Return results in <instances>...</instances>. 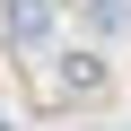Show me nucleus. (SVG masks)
Instances as JSON below:
<instances>
[{"label":"nucleus","mask_w":131,"mask_h":131,"mask_svg":"<svg viewBox=\"0 0 131 131\" xmlns=\"http://www.w3.org/2000/svg\"><path fill=\"white\" fill-rule=\"evenodd\" d=\"M105 88H114L105 44H70V52H52V61H44V105H96Z\"/></svg>","instance_id":"nucleus-1"},{"label":"nucleus","mask_w":131,"mask_h":131,"mask_svg":"<svg viewBox=\"0 0 131 131\" xmlns=\"http://www.w3.org/2000/svg\"><path fill=\"white\" fill-rule=\"evenodd\" d=\"M79 35H88V44L131 35V0H79Z\"/></svg>","instance_id":"nucleus-3"},{"label":"nucleus","mask_w":131,"mask_h":131,"mask_svg":"<svg viewBox=\"0 0 131 131\" xmlns=\"http://www.w3.org/2000/svg\"><path fill=\"white\" fill-rule=\"evenodd\" d=\"M0 131H9V114H0Z\"/></svg>","instance_id":"nucleus-5"},{"label":"nucleus","mask_w":131,"mask_h":131,"mask_svg":"<svg viewBox=\"0 0 131 131\" xmlns=\"http://www.w3.org/2000/svg\"><path fill=\"white\" fill-rule=\"evenodd\" d=\"M79 131H105V122H79Z\"/></svg>","instance_id":"nucleus-4"},{"label":"nucleus","mask_w":131,"mask_h":131,"mask_svg":"<svg viewBox=\"0 0 131 131\" xmlns=\"http://www.w3.org/2000/svg\"><path fill=\"white\" fill-rule=\"evenodd\" d=\"M61 35V0H0V44L9 52H52Z\"/></svg>","instance_id":"nucleus-2"}]
</instances>
